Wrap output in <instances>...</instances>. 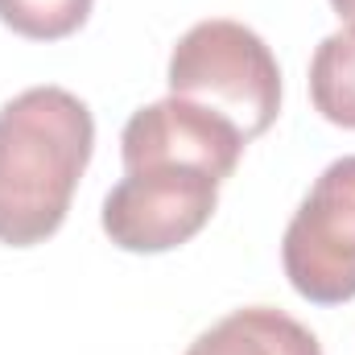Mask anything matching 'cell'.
Listing matches in <instances>:
<instances>
[{"label": "cell", "instance_id": "5b68a950", "mask_svg": "<svg viewBox=\"0 0 355 355\" xmlns=\"http://www.w3.org/2000/svg\"><path fill=\"white\" fill-rule=\"evenodd\" d=\"M244 132L211 112L198 107L190 99H157L141 112H132V120L120 132V157L124 170H145V166H190L202 170L215 182L232 178L244 153Z\"/></svg>", "mask_w": 355, "mask_h": 355}, {"label": "cell", "instance_id": "52a82bcc", "mask_svg": "<svg viewBox=\"0 0 355 355\" xmlns=\"http://www.w3.org/2000/svg\"><path fill=\"white\" fill-rule=\"evenodd\" d=\"M310 99L331 124L355 128V25L322 37V46L314 50Z\"/></svg>", "mask_w": 355, "mask_h": 355}, {"label": "cell", "instance_id": "8992f818", "mask_svg": "<svg viewBox=\"0 0 355 355\" xmlns=\"http://www.w3.org/2000/svg\"><path fill=\"white\" fill-rule=\"evenodd\" d=\"M186 355H322L318 339L272 306H248L202 331Z\"/></svg>", "mask_w": 355, "mask_h": 355}, {"label": "cell", "instance_id": "ba28073f", "mask_svg": "<svg viewBox=\"0 0 355 355\" xmlns=\"http://www.w3.org/2000/svg\"><path fill=\"white\" fill-rule=\"evenodd\" d=\"M95 0H0V21L33 42L71 37L87 21Z\"/></svg>", "mask_w": 355, "mask_h": 355}, {"label": "cell", "instance_id": "277c9868", "mask_svg": "<svg viewBox=\"0 0 355 355\" xmlns=\"http://www.w3.org/2000/svg\"><path fill=\"white\" fill-rule=\"evenodd\" d=\"M219 182L190 166L128 170L103 198V232L124 252H170L215 215Z\"/></svg>", "mask_w": 355, "mask_h": 355}, {"label": "cell", "instance_id": "9c48e42d", "mask_svg": "<svg viewBox=\"0 0 355 355\" xmlns=\"http://www.w3.org/2000/svg\"><path fill=\"white\" fill-rule=\"evenodd\" d=\"M331 4H335V12H339L347 25H355V0H331Z\"/></svg>", "mask_w": 355, "mask_h": 355}, {"label": "cell", "instance_id": "6da1fadb", "mask_svg": "<svg viewBox=\"0 0 355 355\" xmlns=\"http://www.w3.org/2000/svg\"><path fill=\"white\" fill-rule=\"evenodd\" d=\"M95 149L91 107L67 87H29L0 107V244L50 240Z\"/></svg>", "mask_w": 355, "mask_h": 355}, {"label": "cell", "instance_id": "3957f363", "mask_svg": "<svg viewBox=\"0 0 355 355\" xmlns=\"http://www.w3.org/2000/svg\"><path fill=\"white\" fill-rule=\"evenodd\" d=\"M281 261L289 285L318 306L355 297V153L331 162L293 211Z\"/></svg>", "mask_w": 355, "mask_h": 355}, {"label": "cell", "instance_id": "7a4b0ae2", "mask_svg": "<svg viewBox=\"0 0 355 355\" xmlns=\"http://www.w3.org/2000/svg\"><path fill=\"white\" fill-rule=\"evenodd\" d=\"M170 95L227 116L252 141L281 112V67L248 25L227 17L198 21L170 54Z\"/></svg>", "mask_w": 355, "mask_h": 355}]
</instances>
